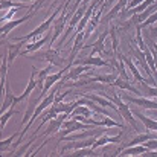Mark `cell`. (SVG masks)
Listing matches in <instances>:
<instances>
[{
  "label": "cell",
  "instance_id": "1",
  "mask_svg": "<svg viewBox=\"0 0 157 157\" xmlns=\"http://www.w3.org/2000/svg\"><path fill=\"white\" fill-rule=\"evenodd\" d=\"M101 95L105 96L107 99H110L111 102H114V104L117 105L119 113H121V117H122V119H125V121H127V124H130V125H131V128H133L136 133H139L142 128H145V127H140V125H139L137 117L134 116V113L130 110L128 104H125V102H124V99H122L119 95H116V93H114V95H107V93H102V92H101Z\"/></svg>",
  "mask_w": 157,
  "mask_h": 157
},
{
  "label": "cell",
  "instance_id": "2",
  "mask_svg": "<svg viewBox=\"0 0 157 157\" xmlns=\"http://www.w3.org/2000/svg\"><path fill=\"white\" fill-rule=\"evenodd\" d=\"M64 6H66V3L61 5L56 11H53L52 15L48 17V20H44V21H43L40 26H37L32 32H29V34H26V35H23V37H15L14 40H15V41H35V40L41 38V35H44L48 31H51V26H52V23L55 21V17H56L58 14H61V11L64 9Z\"/></svg>",
  "mask_w": 157,
  "mask_h": 157
},
{
  "label": "cell",
  "instance_id": "3",
  "mask_svg": "<svg viewBox=\"0 0 157 157\" xmlns=\"http://www.w3.org/2000/svg\"><path fill=\"white\" fill-rule=\"evenodd\" d=\"M86 11H87V6H86V5L82 3V5H81V6L78 8V11H76V12H75V14L72 15V20H70V23H69V26H67L66 32L63 34V37L59 38V43L56 44V49H58V51H59V49H61V48L64 46V43H66V40L69 38V35H70V34H72V32L75 31V28L78 26V23H79V21H81V18L84 17Z\"/></svg>",
  "mask_w": 157,
  "mask_h": 157
},
{
  "label": "cell",
  "instance_id": "4",
  "mask_svg": "<svg viewBox=\"0 0 157 157\" xmlns=\"http://www.w3.org/2000/svg\"><path fill=\"white\" fill-rule=\"evenodd\" d=\"M29 58L41 59V61H48V63H51V64L56 66V67H63V66L66 64V59L59 56L58 49H52V48H49L48 51H43V52L40 51L37 55H29Z\"/></svg>",
  "mask_w": 157,
  "mask_h": 157
},
{
  "label": "cell",
  "instance_id": "5",
  "mask_svg": "<svg viewBox=\"0 0 157 157\" xmlns=\"http://www.w3.org/2000/svg\"><path fill=\"white\" fill-rule=\"evenodd\" d=\"M72 66H73L72 63H67V66H66V67H63V69H61L59 72H56V73H52V75H49V76L46 78V81H44V87H43V90H41V95H40V96L37 98L38 101H40L41 98H44V95H46V93L49 92V89L52 87L53 84H56L58 81H61V78L64 76V73H66V72H67V70H69V69H70Z\"/></svg>",
  "mask_w": 157,
  "mask_h": 157
},
{
  "label": "cell",
  "instance_id": "6",
  "mask_svg": "<svg viewBox=\"0 0 157 157\" xmlns=\"http://www.w3.org/2000/svg\"><path fill=\"white\" fill-rule=\"evenodd\" d=\"M124 101L130 102V104H134L137 107H142V108H147V110H157V101H153L147 96H139V98H134V96H128V95H122L121 96Z\"/></svg>",
  "mask_w": 157,
  "mask_h": 157
},
{
  "label": "cell",
  "instance_id": "7",
  "mask_svg": "<svg viewBox=\"0 0 157 157\" xmlns=\"http://www.w3.org/2000/svg\"><path fill=\"white\" fill-rule=\"evenodd\" d=\"M75 66H93V67H113L111 63L102 59V56H86V58H78L73 61ZM114 69V67H113Z\"/></svg>",
  "mask_w": 157,
  "mask_h": 157
},
{
  "label": "cell",
  "instance_id": "8",
  "mask_svg": "<svg viewBox=\"0 0 157 157\" xmlns=\"http://www.w3.org/2000/svg\"><path fill=\"white\" fill-rule=\"evenodd\" d=\"M32 15H34V12L31 11V12H28L25 17H21V18H17V20H9V21H5L3 25H2V28H0V31H2V40H5V37L14 29V28H17V26H20V25H23L25 21H28L29 18H32Z\"/></svg>",
  "mask_w": 157,
  "mask_h": 157
},
{
  "label": "cell",
  "instance_id": "9",
  "mask_svg": "<svg viewBox=\"0 0 157 157\" xmlns=\"http://www.w3.org/2000/svg\"><path fill=\"white\" fill-rule=\"evenodd\" d=\"M89 69H90L89 66H76V67H73V66H72V67H70V69H69V70L64 73V76L61 78V81H59V84H58V86L61 87V86H64L67 81L78 79V78H79L84 72H87Z\"/></svg>",
  "mask_w": 157,
  "mask_h": 157
},
{
  "label": "cell",
  "instance_id": "10",
  "mask_svg": "<svg viewBox=\"0 0 157 157\" xmlns=\"http://www.w3.org/2000/svg\"><path fill=\"white\" fill-rule=\"evenodd\" d=\"M98 139V136H92V137H87V139H81V140H70V144L64 145L61 148V153L64 151H70V150H81V148H87V147H92L95 144V140Z\"/></svg>",
  "mask_w": 157,
  "mask_h": 157
},
{
  "label": "cell",
  "instance_id": "11",
  "mask_svg": "<svg viewBox=\"0 0 157 157\" xmlns=\"http://www.w3.org/2000/svg\"><path fill=\"white\" fill-rule=\"evenodd\" d=\"M35 75H37V69L35 67H32V73H31V78H29V82H28V86H26V89H25V92L20 95V96H15V99H14V104H20L21 101H25L32 92H34V89L35 87H38V82H37V79H35Z\"/></svg>",
  "mask_w": 157,
  "mask_h": 157
},
{
  "label": "cell",
  "instance_id": "12",
  "mask_svg": "<svg viewBox=\"0 0 157 157\" xmlns=\"http://www.w3.org/2000/svg\"><path fill=\"white\" fill-rule=\"evenodd\" d=\"M110 35V31H104V34H101L99 35V38L95 41V43H92L90 46H92V51H90V56H95L96 53L98 55H101L102 56V53L104 55H108V52L105 51V46H104V41L105 38Z\"/></svg>",
  "mask_w": 157,
  "mask_h": 157
},
{
  "label": "cell",
  "instance_id": "13",
  "mask_svg": "<svg viewBox=\"0 0 157 157\" xmlns=\"http://www.w3.org/2000/svg\"><path fill=\"white\" fill-rule=\"evenodd\" d=\"M51 37H52V35H49V31H48V32H46V34H44L41 38H38V40L32 41L31 44H28V46H26V49L20 53V55H26V53H32V52L40 51V49H41V48H43V46H44V44H46V43L51 40Z\"/></svg>",
  "mask_w": 157,
  "mask_h": 157
},
{
  "label": "cell",
  "instance_id": "14",
  "mask_svg": "<svg viewBox=\"0 0 157 157\" xmlns=\"http://www.w3.org/2000/svg\"><path fill=\"white\" fill-rule=\"evenodd\" d=\"M157 11V0L151 5V6H148L144 12H140V14H136L133 18H130V21H131V25H134V26H139V25H142L153 12H156Z\"/></svg>",
  "mask_w": 157,
  "mask_h": 157
},
{
  "label": "cell",
  "instance_id": "15",
  "mask_svg": "<svg viewBox=\"0 0 157 157\" xmlns=\"http://www.w3.org/2000/svg\"><path fill=\"white\" fill-rule=\"evenodd\" d=\"M128 2H130V0H117V3L114 5V8H111V9H110V11L105 14L104 20H102V26H104V25H107V23H110V21H111L116 15H119V12H121V11H122V9H124V8L128 5Z\"/></svg>",
  "mask_w": 157,
  "mask_h": 157
},
{
  "label": "cell",
  "instance_id": "16",
  "mask_svg": "<svg viewBox=\"0 0 157 157\" xmlns=\"http://www.w3.org/2000/svg\"><path fill=\"white\" fill-rule=\"evenodd\" d=\"M122 136H124L122 131H121L119 134H116V136H101V137H98V139L95 140V144L92 145V148L96 150V148L104 147V145H108V144H119L121 139H122Z\"/></svg>",
  "mask_w": 157,
  "mask_h": 157
},
{
  "label": "cell",
  "instance_id": "17",
  "mask_svg": "<svg viewBox=\"0 0 157 157\" xmlns=\"http://www.w3.org/2000/svg\"><path fill=\"white\" fill-rule=\"evenodd\" d=\"M133 113H134V116L144 124V127L147 128V130H150V131H156L157 133V121L156 119H151V117H147L145 114H142L140 111H137V110H131Z\"/></svg>",
  "mask_w": 157,
  "mask_h": 157
},
{
  "label": "cell",
  "instance_id": "18",
  "mask_svg": "<svg viewBox=\"0 0 157 157\" xmlns=\"http://www.w3.org/2000/svg\"><path fill=\"white\" fill-rule=\"evenodd\" d=\"M147 153H150V150L145 147V145H133V147H127L125 150H124V153H119V156H142V154H147Z\"/></svg>",
  "mask_w": 157,
  "mask_h": 157
},
{
  "label": "cell",
  "instance_id": "19",
  "mask_svg": "<svg viewBox=\"0 0 157 157\" xmlns=\"http://www.w3.org/2000/svg\"><path fill=\"white\" fill-rule=\"evenodd\" d=\"M139 87H140V95L142 96H147V98H157V87L153 84H148L147 81H137Z\"/></svg>",
  "mask_w": 157,
  "mask_h": 157
},
{
  "label": "cell",
  "instance_id": "20",
  "mask_svg": "<svg viewBox=\"0 0 157 157\" xmlns=\"http://www.w3.org/2000/svg\"><path fill=\"white\" fill-rule=\"evenodd\" d=\"M5 96H3V102H2V108H0V111L2 113H5L11 105L14 104V99H15V96H14V93H12V90H11V86H9V82L6 81V92L3 93Z\"/></svg>",
  "mask_w": 157,
  "mask_h": 157
},
{
  "label": "cell",
  "instance_id": "21",
  "mask_svg": "<svg viewBox=\"0 0 157 157\" xmlns=\"http://www.w3.org/2000/svg\"><path fill=\"white\" fill-rule=\"evenodd\" d=\"M111 86H114V87H117V89H121V90H128V92H133V93H136V95H140V92H139L133 84H130V81L122 79V78H117Z\"/></svg>",
  "mask_w": 157,
  "mask_h": 157
},
{
  "label": "cell",
  "instance_id": "22",
  "mask_svg": "<svg viewBox=\"0 0 157 157\" xmlns=\"http://www.w3.org/2000/svg\"><path fill=\"white\" fill-rule=\"evenodd\" d=\"M61 128H63V121L58 119V117H53V119L49 121V127L41 136H51V134L56 133V131H61Z\"/></svg>",
  "mask_w": 157,
  "mask_h": 157
},
{
  "label": "cell",
  "instance_id": "23",
  "mask_svg": "<svg viewBox=\"0 0 157 157\" xmlns=\"http://www.w3.org/2000/svg\"><path fill=\"white\" fill-rule=\"evenodd\" d=\"M23 43H25V41H18L17 44H12V43L8 44V61H9V63H12V61L21 53L20 49H21Z\"/></svg>",
  "mask_w": 157,
  "mask_h": 157
},
{
  "label": "cell",
  "instance_id": "24",
  "mask_svg": "<svg viewBox=\"0 0 157 157\" xmlns=\"http://www.w3.org/2000/svg\"><path fill=\"white\" fill-rule=\"evenodd\" d=\"M78 105L76 101H72V102H67V104H64V102H59V104H55V110L58 111V113H69V114H72V111L75 110V107Z\"/></svg>",
  "mask_w": 157,
  "mask_h": 157
},
{
  "label": "cell",
  "instance_id": "25",
  "mask_svg": "<svg viewBox=\"0 0 157 157\" xmlns=\"http://www.w3.org/2000/svg\"><path fill=\"white\" fill-rule=\"evenodd\" d=\"M53 67H55V66L49 63L43 70H40V72H38V79H37V82H38V87H40L41 90H43V87H44V81H46V78L49 76V72L52 70Z\"/></svg>",
  "mask_w": 157,
  "mask_h": 157
},
{
  "label": "cell",
  "instance_id": "26",
  "mask_svg": "<svg viewBox=\"0 0 157 157\" xmlns=\"http://www.w3.org/2000/svg\"><path fill=\"white\" fill-rule=\"evenodd\" d=\"M8 53L3 55L2 58V69H0V84H2V89L5 90V82H6V75H8Z\"/></svg>",
  "mask_w": 157,
  "mask_h": 157
},
{
  "label": "cell",
  "instance_id": "27",
  "mask_svg": "<svg viewBox=\"0 0 157 157\" xmlns=\"http://www.w3.org/2000/svg\"><path fill=\"white\" fill-rule=\"evenodd\" d=\"M72 114H84V116H87V117H92V116H95L96 113H95L90 107H87V105H76L75 110L72 111Z\"/></svg>",
  "mask_w": 157,
  "mask_h": 157
},
{
  "label": "cell",
  "instance_id": "28",
  "mask_svg": "<svg viewBox=\"0 0 157 157\" xmlns=\"http://www.w3.org/2000/svg\"><path fill=\"white\" fill-rule=\"evenodd\" d=\"M37 102H38V99H35L34 102H31L29 107H28V110H26V113H25V116H23V119H21V127H25L28 122H29V116H32L34 114V111H35V108H37Z\"/></svg>",
  "mask_w": 157,
  "mask_h": 157
},
{
  "label": "cell",
  "instance_id": "29",
  "mask_svg": "<svg viewBox=\"0 0 157 157\" xmlns=\"http://www.w3.org/2000/svg\"><path fill=\"white\" fill-rule=\"evenodd\" d=\"M15 113V104H12L5 113H2V119H0V127L2 128H5L6 127V124H8V121H9V117L12 116Z\"/></svg>",
  "mask_w": 157,
  "mask_h": 157
},
{
  "label": "cell",
  "instance_id": "30",
  "mask_svg": "<svg viewBox=\"0 0 157 157\" xmlns=\"http://www.w3.org/2000/svg\"><path fill=\"white\" fill-rule=\"evenodd\" d=\"M18 9H29V8H28V6H14V8H11L8 12L3 11V14H2V21H3V23H5V21H9Z\"/></svg>",
  "mask_w": 157,
  "mask_h": 157
},
{
  "label": "cell",
  "instance_id": "31",
  "mask_svg": "<svg viewBox=\"0 0 157 157\" xmlns=\"http://www.w3.org/2000/svg\"><path fill=\"white\" fill-rule=\"evenodd\" d=\"M154 23H157V11L156 12H153V14H151V15L142 23V25H139V28H140V29H144V28H150V26L154 25Z\"/></svg>",
  "mask_w": 157,
  "mask_h": 157
},
{
  "label": "cell",
  "instance_id": "32",
  "mask_svg": "<svg viewBox=\"0 0 157 157\" xmlns=\"http://www.w3.org/2000/svg\"><path fill=\"white\" fill-rule=\"evenodd\" d=\"M102 124H104V127H107V128H110V127H117V128H124V125H122V124H119V122H116V121L110 119L108 116H105L104 119H102Z\"/></svg>",
  "mask_w": 157,
  "mask_h": 157
},
{
  "label": "cell",
  "instance_id": "33",
  "mask_svg": "<svg viewBox=\"0 0 157 157\" xmlns=\"http://www.w3.org/2000/svg\"><path fill=\"white\" fill-rule=\"evenodd\" d=\"M15 137H17V133H14V134H12L11 137H8L6 140H2V144H0V151H2L3 154H5V151L8 150V147H9V144H11V142H12V140H14Z\"/></svg>",
  "mask_w": 157,
  "mask_h": 157
},
{
  "label": "cell",
  "instance_id": "34",
  "mask_svg": "<svg viewBox=\"0 0 157 157\" xmlns=\"http://www.w3.org/2000/svg\"><path fill=\"white\" fill-rule=\"evenodd\" d=\"M144 145H145L150 151H154V150H157V139H150V140H147Z\"/></svg>",
  "mask_w": 157,
  "mask_h": 157
},
{
  "label": "cell",
  "instance_id": "35",
  "mask_svg": "<svg viewBox=\"0 0 157 157\" xmlns=\"http://www.w3.org/2000/svg\"><path fill=\"white\" fill-rule=\"evenodd\" d=\"M34 140H35V136H34V137L31 139V142H29V144H26V145H25V147H23V148H21L20 151H17V156H21V154H23V153L26 151V148H29V145H31V144H32Z\"/></svg>",
  "mask_w": 157,
  "mask_h": 157
},
{
  "label": "cell",
  "instance_id": "36",
  "mask_svg": "<svg viewBox=\"0 0 157 157\" xmlns=\"http://www.w3.org/2000/svg\"><path fill=\"white\" fill-rule=\"evenodd\" d=\"M113 3H114V0H105L104 3L101 5V8H102V9L105 11V9H108V8H110V6H111Z\"/></svg>",
  "mask_w": 157,
  "mask_h": 157
},
{
  "label": "cell",
  "instance_id": "37",
  "mask_svg": "<svg viewBox=\"0 0 157 157\" xmlns=\"http://www.w3.org/2000/svg\"><path fill=\"white\" fill-rule=\"evenodd\" d=\"M151 34H153L154 37L157 35V23H156V26H154V28H151V31H150V35H151Z\"/></svg>",
  "mask_w": 157,
  "mask_h": 157
},
{
  "label": "cell",
  "instance_id": "38",
  "mask_svg": "<svg viewBox=\"0 0 157 157\" xmlns=\"http://www.w3.org/2000/svg\"><path fill=\"white\" fill-rule=\"evenodd\" d=\"M154 51L157 52V40H156V43H154Z\"/></svg>",
  "mask_w": 157,
  "mask_h": 157
}]
</instances>
